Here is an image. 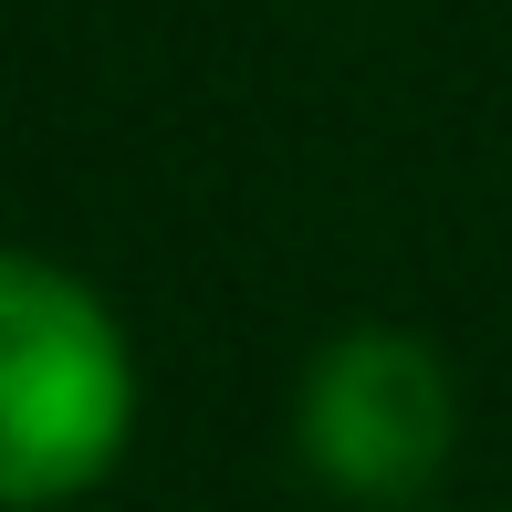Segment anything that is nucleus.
<instances>
[{
	"label": "nucleus",
	"instance_id": "nucleus-1",
	"mask_svg": "<svg viewBox=\"0 0 512 512\" xmlns=\"http://www.w3.org/2000/svg\"><path fill=\"white\" fill-rule=\"evenodd\" d=\"M136 356L63 262L0 251V512L84 502L126 460Z\"/></svg>",
	"mask_w": 512,
	"mask_h": 512
},
{
	"label": "nucleus",
	"instance_id": "nucleus-2",
	"mask_svg": "<svg viewBox=\"0 0 512 512\" xmlns=\"http://www.w3.org/2000/svg\"><path fill=\"white\" fill-rule=\"evenodd\" d=\"M304 460L356 502H398L450 460V366L398 324H356L304 377Z\"/></svg>",
	"mask_w": 512,
	"mask_h": 512
}]
</instances>
